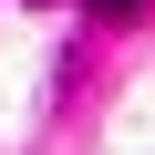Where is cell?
<instances>
[{"label":"cell","mask_w":155,"mask_h":155,"mask_svg":"<svg viewBox=\"0 0 155 155\" xmlns=\"http://www.w3.org/2000/svg\"><path fill=\"white\" fill-rule=\"evenodd\" d=\"M83 11H104V21H134V11H145V0H83Z\"/></svg>","instance_id":"6da1fadb"}]
</instances>
